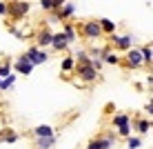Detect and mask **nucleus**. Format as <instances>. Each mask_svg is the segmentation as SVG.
I'll return each instance as SVG.
<instances>
[{
    "label": "nucleus",
    "instance_id": "1",
    "mask_svg": "<svg viewBox=\"0 0 153 149\" xmlns=\"http://www.w3.org/2000/svg\"><path fill=\"white\" fill-rule=\"evenodd\" d=\"M73 69H76V76L80 78L82 82H96L98 71H96V67L91 65V60H76Z\"/></svg>",
    "mask_w": 153,
    "mask_h": 149
},
{
    "label": "nucleus",
    "instance_id": "2",
    "mask_svg": "<svg viewBox=\"0 0 153 149\" xmlns=\"http://www.w3.org/2000/svg\"><path fill=\"white\" fill-rule=\"evenodd\" d=\"M31 4L27 2V0H13V2H7V16L11 20H20L25 18V16L29 13Z\"/></svg>",
    "mask_w": 153,
    "mask_h": 149
},
{
    "label": "nucleus",
    "instance_id": "3",
    "mask_svg": "<svg viewBox=\"0 0 153 149\" xmlns=\"http://www.w3.org/2000/svg\"><path fill=\"white\" fill-rule=\"evenodd\" d=\"M113 125L118 127V134L122 138L131 136V116L129 114H115L113 116Z\"/></svg>",
    "mask_w": 153,
    "mask_h": 149
},
{
    "label": "nucleus",
    "instance_id": "4",
    "mask_svg": "<svg viewBox=\"0 0 153 149\" xmlns=\"http://www.w3.org/2000/svg\"><path fill=\"white\" fill-rule=\"evenodd\" d=\"M80 31H82L84 38H89V40H96V38L102 36V29H100V22H98V20H87V22H82Z\"/></svg>",
    "mask_w": 153,
    "mask_h": 149
},
{
    "label": "nucleus",
    "instance_id": "5",
    "mask_svg": "<svg viewBox=\"0 0 153 149\" xmlns=\"http://www.w3.org/2000/svg\"><path fill=\"white\" fill-rule=\"evenodd\" d=\"M124 65L129 67V69H140V67H144V60H142L140 49L129 47V49H126V60H124Z\"/></svg>",
    "mask_w": 153,
    "mask_h": 149
},
{
    "label": "nucleus",
    "instance_id": "6",
    "mask_svg": "<svg viewBox=\"0 0 153 149\" xmlns=\"http://www.w3.org/2000/svg\"><path fill=\"white\" fill-rule=\"evenodd\" d=\"M109 40H111L115 45V49H120V51H126L131 45H133L131 36H115V31H113V34H109Z\"/></svg>",
    "mask_w": 153,
    "mask_h": 149
},
{
    "label": "nucleus",
    "instance_id": "7",
    "mask_svg": "<svg viewBox=\"0 0 153 149\" xmlns=\"http://www.w3.org/2000/svg\"><path fill=\"white\" fill-rule=\"evenodd\" d=\"M33 62L29 60V58H18V62H16V73H18V76H29L31 71H33Z\"/></svg>",
    "mask_w": 153,
    "mask_h": 149
},
{
    "label": "nucleus",
    "instance_id": "8",
    "mask_svg": "<svg viewBox=\"0 0 153 149\" xmlns=\"http://www.w3.org/2000/svg\"><path fill=\"white\" fill-rule=\"evenodd\" d=\"M49 47H53L56 51H65L67 47H69V42H67V38H65V34H51V42H49Z\"/></svg>",
    "mask_w": 153,
    "mask_h": 149
},
{
    "label": "nucleus",
    "instance_id": "9",
    "mask_svg": "<svg viewBox=\"0 0 153 149\" xmlns=\"http://www.w3.org/2000/svg\"><path fill=\"white\" fill-rule=\"evenodd\" d=\"M115 142L111 140L109 136H104V138H93V140H89V149H109V147H113Z\"/></svg>",
    "mask_w": 153,
    "mask_h": 149
},
{
    "label": "nucleus",
    "instance_id": "10",
    "mask_svg": "<svg viewBox=\"0 0 153 149\" xmlns=\"http://www.w3.org/2000/svg\"><path fill=\"white\" fill-rule=\"evenodd\" d=\"M49 42H51V31L49 29H42V31L36 34V45H38V47L45 49V47H49Z\"/></svg>",
    "mask_w": 153,
    "mask_h": 149
},
{
    "label": "nucleus",
    "instance_id": "11",
    "mask_svg": "<svg viewBox=\"0 0 153 149\" xmlns=\"http://www.w3.org/2000/svg\"><path fill=\"white\" fill-rule=\"evenodd\" d=\"M62 34H65V38H67V42H69V45L78 40V31H76V27H73V22H65Z\"/></svg>",
    "mask_w": 153,
    "mask_h": 149
},
{
    "label": "nucleus",
    "instance_id": "12",
    "mask_svg": "<svg viewBox=\"0 0 153 149\" xmlns=\"http://www.w3.org/2000/svg\"><path fill=\"white\" fill-rule=\"evenodd\" d=\"M56 134H51V136H38L36 138V147H53L56 145Z\"/></svg>",
    "mask_w": 153,
    "mask_h": 149
},
{
    "label": "nucleus",
    "instance_id": "13",
    "mask_svg": "<svg viewBox=\"0 0 153 149\" xmlns=\"http://www.w3.org/2000/svg\"><path fill=\"white\" fill-rule=\"evenodd\" d=\"M102 62H107V65H120V58L115 51H109V49H104V54H102Z\"/></svg>",
    "mask_w": 153,
    "mask_h": 149
},
{
    "label": "nucleus",
    "instance_id": "14",
    "mask_svg": "<svg viewBox=\"0 0 153 149\" xmlns=\"http://www.w3.org/2000/svg\"><path fill=\"white\" fill-rule=\"evenodd\" d=\"M98 22H100V29H102V34H113V31H115V22H113V20L102 18V20H98Z\"/></svg>",
    "mask_w": 153,
    "mask_h": 149
},
{
    "label": "nucleus",
    "instance_id": "15",
    "mask_svg": "<svg viewBox=\"0 0 153 149\" xmlns=\"http://www.w3.org/2000/svg\"><path fill=\"white\" fill-rule=\"evenodd\" d=\"M51 134H56L53 131V127H49V125H38L33 129V136L38 138V136H51Z\"/></svg>",
    "mask_w": 153,
    "mask_h": 149
},
{
    "label": "nucleus",
    "instance_id": "16",
    "mask_svg": "<svg viewBox=\"0 0 153 149\" xmlns=\"http://www.w3.org/2000/svg\"><path fill=\"white\" fill-rule=\"evenodd\" d=\"M18 140V134L11 129H4V131H0V142H16Z\"/></svg>",
    "mask_w": 153,
    "mask_h": 149
},
{
    "label": "nucleus",
    "instance_id": "17",
    "mask_svg": "<svg viewBox=\"0 0 153 149\" xmlns=\"http://www.w3.org/2000/svg\"><path fill=\"white\" fill-rule=\"evenodd\" d=\"M140 54H142V60H144V65H149L151 67V60H153V51H151V42L149 45H144L140 49Z\"/></svg>",
    "mask_w": 153,
    "mask_h": 149
},
{
    "label": "nucleus",
    "instance_id": "18",
    "mask_svg": "<svg viewBox=\"0 0 153 149\" xmlns=\"http://www.w3.org/2000/svg\"><path fill=\"white\" fill-rule=\"evenodd\" d=\"M135 127H138V134H142V136L149 134V131H151V118H149V120H146V118H140Z\"/></svg>",
    "mask_w": 153,
    "mask_h": 149
},
{
    "label": "nucleus",
    "instance_id": "19",
    "mask_svg": "<svg viewBox=\"0 0 153 149\" xmlns=\"http://www.w3.org/2000/svg\"><path fill=\"white\" fill-rule=\"evenodd\" d=\"M73 65H76V58H73V56H69V58H65V60H62L60 69H62V71H65V73H69L71 69H73Z\"/></svg>",
    "mask_w": 153,
    "mask_h": 149
},
{
    "label": "nucleus",
    "instance_id": "20",
    "mask_svg": "<svg viewBox=\"0 0 153 149\" xmlns=\"http://www.w3.org/2000/svg\"><path fill=\"white\" fill-rule=\"evenodd\" d=\"M7 73H11V60H4L0 65V78H4Z\"/></svg>",
    "mask_w": 153,
    "mask_h": 149
},
{
    "label": "nucleus",
    "instance_id": "21",
    "mask_svg": "<svg viewBox=\"0 0 153 149\" xmlns=\"http://www.w3.org/2000/svg\"><path fill=\"white\" fill-rule=\"evenodd\" d=\"M126 145H129V147H140L142 145V138H131V136H126Z\"/></svg>",
    "mask_w": 153,
    "mask_h": 149
},
{
    "label": "nucleus",
    "instance_id": "22",
    "mask_svg": "<svg viewBox=\"0 0 153 149\" xmlns=\"http://www.w3.org/2000/svg\"><path fill=\"white\" fill-rule=\"evenodd\" d=\"M40 7L45 11H53V0H40Z\"/></svg>",
    "mask_w": 153,
    "mask_h": 149
},
{
    "label": "nucleus",
    "instance_id": "23",
    "mask_svg": "<svg viewBox=\"0 0 153 149\" xmlns=\"http://www.w3.org/2000/svg\"><path fill=\"white\" fill-rule=\"evenodd\" d=\"M0 16H7V2L0 0Z\"/></svg>",
    "mask_w": 153,
    "mask_h": 149
},
{
    "label": "nucleus",
    "instance_id": "24",
    "mask_svg": "<svg viewBox=\"0 0 153 149\" xmlns=\"http://www.w3.org/2000/svg\"><path fill=\"white\" fill-rule=\"evenodd\" d=\"M0 107H2V100H0Z\"/></svg>",
    "mask_w": 153,
    "mask_h": 149
}]
</instances>
